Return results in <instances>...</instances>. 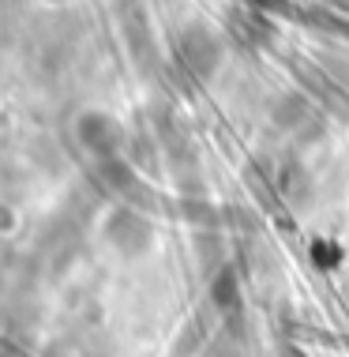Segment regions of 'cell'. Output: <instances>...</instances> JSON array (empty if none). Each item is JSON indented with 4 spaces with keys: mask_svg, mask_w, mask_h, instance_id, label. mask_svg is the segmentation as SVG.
<instances>
[{
    "mask_svg": "<svg viewBox=\"0 0 349 357\" xmlns=\"http://www.w3.org/2000/svg\"><path fill=\"white\" fill-rule=\"evenodd\" d=\"M215 297L222 305H233L237 301V286H233V275H222L218 282H215Z\"/></svg>",
    "mask_w": 349,
    "mask_h": 357,
    "instance_id": "3957f363",
    "label": "cell"
},
{
    "mask_svg": "<svg viewBox=\"0 0 349 357\" xmlns=\"http://www.w3.org/2000/svg\"><path fill=\"white\" fill-rule=\"evenodd\" d=\"M109 241L121 252H139V248L150 245V226L135 215H116L109 222Z\"/></svg>",
    "mask_w": 349,
    "mask_h": 357,
    "instance_id": "6da1fadb",
    "label": "cell"
},
{
    "mask_svg": "<svg viewBox=\"0 0 349 357\" xmlns=\"http://www.w3.org/2000/svg\"><path fill=\"white\" fill-rule=\"evenodd\" d=\"M79 136H83L86 147H91L94 154H102V158H109L113 147H116V128L105 117H83Z\"/></svg>",
    "mask_w": 349,
    "mask_h": 357,
    "instance_id": "7a4b0ae2",
    "label": "cell"
}]
</instances>
